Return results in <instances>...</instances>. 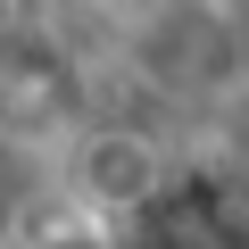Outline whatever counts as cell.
Masks as SVG:
<instances>
[{
  "mask_svg": "<svg viewBox=\"0 0 249 249\" xmlns=\"http://www.w3.org/2000/svg\"><path fill=\"white\" fill-rule=\"evenodd\" d=\"M150 191H158V142H142V133H91L83 142V199L133 208Z\"/></svg>",
  "mask_w": 249,
  "mask_h": 249,
  "instance_id": "obj_1",
  "label": "cell"
}]
</instances>
